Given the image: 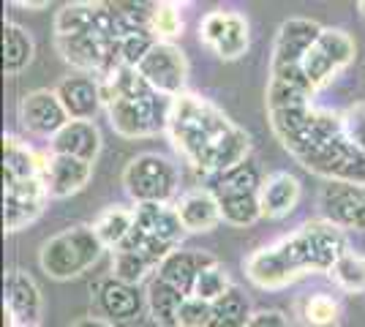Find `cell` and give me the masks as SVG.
Returning <instances> with one entry per match:
<instances>
[{"mask_svg":"<svg viewBox=\"0 0 365 327\" xmlns=\"http://www.w3.org/2000/svg\"><path fill=\"white\" fill-rule=\"evenodd\" d=\"M267 118L281 147L303 170L319 175L327 183H365V153L349 140L341 112L305 104L273 109Z\"/></svg>","mask_w":365,"mask_h":327,"instance_id":"1","label":"cell"},{"mask_svg":"<svg viewBox=\"0 0 365 327\" xmlns=\"http://www.w3.org/2000/svg\"><path fill=\"white\" fill-rule=\"evenodd\" d=\"M167 134L172 147L197 172L218 175L248 161L251 137L224 109L197 93H182L172 101Z\"/></svg>","mask_w":365,"mask_h":327,"instance_id":"2","label":"cell"},{"mask_svg":"<svg viewBox=\"0 0 365 327\" xmlns=\"http://www.w3.org/2000/svg\"><path fill=\"white\" fill-rule=\"evenodd\" d=\"M346 249L344 229L324 218L305 221L278 243L254 251L245 259V276L259 289H284L305 276L330 273Z\"/></svg>","mask_w":365,"mask_h":327,"instance_id":"3","label":"cell"},{"mask_svg":"<svg viewBox=\"0 0 365 327\" xmlns=\"http://www.w3.org/2000/svg\"><path fill=\"white\" fill-rule=\"evenodd\" d=\"M101 82V98L109 125L123 140H148L167 131L172 101L142 79L137 68H120Z\"/></svg>","mask_w":365,"mask_h":327,"instance_id":"4","label":"cell"},{"mask_svg":"<svg viewBox=\"0 0 365 327\" xmlns=\"http://www.w3.org/2000/svg\"><path fill=\"white\" fill-rule=\"evenodd\" d=\"M324 31L319 22L305 19V16H292L284 19L275 33L273 58H270V82H267V112L273 109L305 107L314 98V88L305 82L303 58L314 41Z\"/></svg>","mask_w":365,"mask_h":327,"instance_id":"5","label":"cell"},{"mask_svg":"<svg viewBox=\"0 0 365 327\" xmlns=\"http://www.w3.org/2000/svg\"><path fill=\"white\" fill-rule=\"evenodd\" d=\"M182 232L185 229L178 218L175 204H137L131 234L118 251H134L153 270H158V265L172 251L180 249Z\"/></svg>","mask_w":365,"mask_h":327,"instance_id":"6","label":"cell"},{"mask_svg":"<svg viewBox=\"0 0 365 327\" xmlns=\"http://www.w3.org/2000/svg\"><path fill=\"white\" fill-rule=\"evenodd\" d=\"M101 251L107 249L101 246L96 229L88 224H76V227H68V229L52 234L49 240L41 243L38 265L49 279L71 281L82 273H88L98 262Z\"/></svg>","mask_w":365,"mask_h":327,"instance_id":"7","label":"cell"},{"mask_svg":"<svg viewBox=\"0 0 365 327\" xmlns=\"http://www.w3.org/2000/svg\"><path fill=\"white\" fill-rule=\"evenodd\" d=\"M123 188L137 204H169L180 191V170L167 156L142 153L125 164Z\"/></svg>","mask_w":365,"mask_h":327,"instance_id":"8","label":"cell"},{"mask_svg":"<svg viewBox=\"0 0 365 327\" xmlns=\"http://www.w3.org/2000/svg\"><path fill=\"white\" fill-rule=\"evenodd\" d=\"M93 308L96 316L112 327H139L148 313V295L125 281L107 276L93 286Z\"/></svg>","mask_w":365,"mask_h":327,"instance_id":"9","label":"cell"},{"mask_svg":"<svg viewBox=\"0 0 365 327\" xmlns=\"http://www.w3.org/2000/svg\"><path fill=\"white\" fill-rule=\"evenodd\" d=\"M351 61H354V41H351L349 33L341 31V28H324L319 33V38L314 41V47L308 49V55L303 58L300 71L317 93L324 85H330Z\"/></svg>","mask_w":365,"mask_h":327,"instance_id":"10","label":"cell"},{"mask_svg":"<svg viewBox=\"0 0 365 327\" xmlns=\"http://www.w3.org/2000/svg\"><path fill=\"white\" fill-rule=\"evenodd\" d=\"M199 41L221 61H237L248 52L251 31L248 19L232 9H215L207 11L199 22Z\"/></svg>","mask_w":365,"mask_h":327,"instance_id":"11","label":"cell"},{"mask_svg":"<svg viewBox=\"0 0 365 327\" xmlns=\"http://www.w3.org/2000/svg\"><path fill=\"white\" fill-rule=\"evenodd\" d=\"M137 71L153 90H158L167 98H178L185 93L188 61H185V52L180 47H175L172 41H155L150 52L137 66Z\"/></svg>","mask_w":365,"mask_h":327,"instance_id":"12","label":"cell"},{"mask_svg":"<svg viewBox=\"0 0 365 327\" xmlns=\"http://www.w3.org/2000/svg\"><path fill=\"white\" fill-rule=\"evenodd\" d=\"M319 204L324 221L335 224L338 229L365 232V183L333 180L322 188Z\"/></svg>","mask_w":365,"mask_h":327,"instance_id":"13","label":"cell"},{"mask_svg":"<svg viewBox=\"0 0 365 327\" xmlns=\"http://www.w3.org/2000/svg\"><path fill=\"white\" fill-rule=\"evenodd\" d=\"M49 191L44 177L3 183V221L6 232H19L44 213Z\"/></svg>","mask_w":365,"mask_h":327,"instance_id":"14","label":"cell"},{"mask_svg":"<svg viewBox=\"0 0 365 327\" xmlns=\"http://www.w3.org/2000/svg\"><path fill=\"white\" fill-rule=\"evenodd\" d=\"M16 118H19V125L28 134L46 137V140H52L63 125L71 120L55 90H33V93H25L19 98V104H16Z\"/></svg>","mask_w":365,"mask_h":327,"instance_id":"15","label":"cell"},{"mask_svg":"<svg viewBox=\"0 0 365 327\" xmlns=\"http://www.w3.org/2000/svg\"><path fill=\"white\" fill-rule=\"evenodd\" d=\"M52 156H71L93 164L101 153V131L93 120H68L49 140Z\"/></svg>","mask_w":365,"mask_h":327,"instance_id":"16","label":"cell"},{"mask_svg":"<svg viewBox=\"0 0 365 327\" xmlns=\"http://www.w3.org/2000/svg\"><path fill=\"white\" fill-rule=\"evenodd\" d=\"M55 93L61 98L63 109L68 112L71 120H93L96 112L104 107V98H101V82L88 74H74V77H66L55 88Z\"/></svg>","mask_w":365,"mask_h":327,"instance_id":"17","label":"cell"},{"mask_svg":"<svg viewBox=\"0 0 365 327\" xmlns=\"http://www.w3.org/2000/svg\"><path fill=\"white\" fill-rule=\"evenodd\" d=\"M93 177V164L79 161L71 156H46V170H44V183L52 199H66L74 197L82 188L91 183Z\"/></svg>","mask_w":365,"mask_h":327,"instance_id":"18","label":"cell"},{"mask_svg":"<svg viewBox=\"0 0 365 327\" xmlns=\"http://www.w3.org/2000/svg\"><path fill=\"white\" fill-rule=\"evenodd\" d=\"M210 262H215V256L210 254V251L178 249V251H172L167 259L158 265V270H155L153 276L164 279L167 284H172L175 289H180L185 297H191L199 273L210 265Z\"/></svg>","mask_w":365,"mask_h":327,"instance_id":"19","label":"cell"},{"mask_svg":"<svg viewBox=\"0 0 365 327\" xmlns=\"http://www.w3.org/2000/svg\"><path fill=\"white\" fill-rule=\"evenodd\" d=\"M3 306L14 313L19 327H33L41 316V289L25 270H9Z\"/></svg>","mask_w":365,"mask_h":327,"instance_id":"20","label":"cell"},{"mask_svg":"<svg viewBox=\"0 0 365 327\" xmlns=\"http://www.w3.org/2000/svg\"><path fill=\"white\" fill-rule=\"evenodd\" d=\"M178 218H180L182 229L191 234L199 232H213L221 224V207L215 202V197L207 188H194L188 194H182L175 202Z\"/></svg>","mask_w":365,"mask_h":327,"instance_id":"21","label":"cell"},{"mask_svg":"<svg viewBox=\"0 0 365 327\" xmlns=\"http://www.w3.org/2000/svg\"><path fill=\"white\" fill-rule=\"evenodd\" d=\"M300 202V180L289 172H273L262 180L259 188V204L262 218H284L294 213Z\"/></svg>","mask_w":365,"mask_h":327,"instance_id":"22","label":"cell"},{"mask_svg":"<svg viewBox=\"0 0 365 327\" xmlns=\"http://www.w3.org/2000/svg\"><path fill=\"white\" fill-rule=\"evenodd\" d=\"M44 170L46 158L38 156L28 142H22L14 134L3 137V183L44 177Z\"/></svg>","mask_w":365,"mask_h":327,"instance_id":"23","label":"cell"},{"mask_svg":"<svg viewBox=\"0 0 365 327\" xmlns=\"http://www.w3.org/2000/svg\"><path fill=\"white\" fill-rule=\"evenodd\" d=\"M145 295H148V313H150V319L155 325L178 327V316H180L182 303L188 300L180 289H175L172 284H167L158 276H150Z\"/></svg>","mask_w":365,"mask_h":327,"instance_id":"24","label":"cell"},{"mask_svg":"<svg viewBox=\"0 0 365 327\" xmlns=\"http://www.w3.org/2000/svg\"><path fill=\"white\" fill-rule=\"evenodd\" d=\"M33 52H36V44H33L31 33L16 22H3V71H6V77L22 74L31 66Z\"/></svg>","mask_w":365,"mask_h":327,"instance_id":"25","label":"cell"},{"mask_svg":"<svg viewBox=\"0 0 365 327\" xmlns=\"http://www.w3.org/2000/svg\"><path fill=\"white\" fill-rule=\"evenodd\" d=\"M213 197L221 207V221L229 227H251L262 218L259 191H224Z\"/></svg>","mask_w":365,"mask_h":327,"instance_id":"26","label":"cell"},{"mask_svg":"<svg viewBox=\"0 0 365 327\" xmlns=\"http://www.w3.org/2000/svg\"><path fill=\"white\" fill-rule=\"evenodd\" d=\"M101 246L109 251H118L125 243V237L131 234L134 227V207H123V204H112L107 210H101L98 218L91 224Z\"/></svg>","mask_w":365,"mask_h":327,"instance_id":"27","label":"cell"},{"mask_svg":"<svg viewBox=\"0 0 365 327\" xmlns=\"http://www.w3.org/2000/svg\"><path fill=\"white\" fill-rule=\"evenodd\" d=\"M251 316L254 311H251L248 297L237 286H232L227 295L210 303V316L205 327H245L251 322Z\"/></svg>","mask_w":365,"mask_h":327,"instance_id":"28","label":"cell"},{"mask_svg":"<svg viewBox=\"0 0 365 327\" xmlns=\"http://www.w3.org/2000/svg\"><path fill=\"white\" fill-rule=\"evenodd\" d=\"M262 175H259L257 164L248 158L243 164L232 167L227 172H218V175H207L205 188L210 194H224V191H259L262 188Z\"/></svg>","mask_w":365,"mask_h":327,"instance_id":"29","label":"cell"},{"mask_svg":"<svg viewBox=\"0 0 365 327\" xmlns=\"http://www.w3.org/2000/svg\"><path fill=\"white\" fill-rule=\"evenodd\" d=\"M303 327H338L341 325V303L333 295H308L300 303Z\"/></svg>","mask_w":365,"mask_h":327,"instance_id":"30","label":"cell"},{"mask_svg":"<svg viewBox=\"0 0 365 327\" xmlns=\"http://www.w3.org/2000/svg\"><path fill=\"white\" fill-rule=\"evenodd\" d=\"M327 276H330L344 292L360 295V292H365V256L360 251L346 249Z\"/></svg>","mask_w":365,"mask_h":327,"instance_id":"31","label":"cell"},{"mask_svg":"<svg viewBox=\"0 0 365 327\" xmlns=\"http://www.w3.org/2000/svg\"><path fill=\"white\" fill-rule=\"evenodd\" d=\"M232 286H235V284L229 281L227 267L215 259V262H210V265L199 273V279H197V284H194V292H191V297L205 300V303H215L218 297L227 295Z\"/></svg>","mask_w":365,"mask_h":327,"instance_id":"32","label":"cell"},{"mask_svg":"<svg viewBox=\"0 0 365 327\" xmlns=\"http://www.w3.org/2000/svg\"><path fill=\"white\" fill-rule=\"evenodd\" d=\"M150 33L158 41H172L182 33V14L178 3H153Z\"/></svg>","mask_w":365,"mask_h":327,"instance_id":"33","label":"cell"},{"mask_svg":"<svg viewBox=\"0 0 365 327\" xmlns=\"http://www.w3.org/2000/svg\"><path fill=\"white\" fill-rule=\"evenodd\" d=\"M150 273H155V270L139 254H134V251H115L112 254V276L115 279L139 286L142 281H150L148 279Z\"/></svg>","mask_w":365,"mask_h":327,"instance_id":"34","label":"cell"},{"mask_svg":"<svg viewBox=\"0 0 365 327\" xmlns=\"http://www.w3.org/2000/svg\"><path fill=\"white\" fill-rule=\"evenodd\" d=\"M341 115H344V128H346L349 140L365 153V101L351 104V107L346 109V112H341Z\"/></svg>","mask_w":365,"mask_h":327,"instance_id":"35","label":"cell"},{"mask_svg":"<svg viewBox=\"0 0 365 327\" xmlns=\"http://www.w3.org/2000/svg\"><path fill=\"white\" fill-rule=\"evenodd\" d=\"M207 316H210V303L188 297L182 303L180 316H178V327H205L207 325Z\"/></svg>","mask_w":365,"mask_h":327,"instance_id":"36","label":"cell"},{"mask_svg":"<svg viewBox=\"0 0 365 327\" xmlns=\"http://www.w3.org/2000/svg\"><path fill=\"white\" fill-rule=\"evenodd\" d=\"M245 327H292L289 316L284 311H275V308H264L251 316V322Z\"/></svg>","mask_w":365,"mask_h":327,"instance_id":"37","label":"cell"},{"mask_svg":"<svg viewBox=\"0 0 365 327\" xmlns=\"http://www.w3.org/2000/svg\"><path fill=\"white\" fill-rule=\"evenodd\" d=\"M71 327H112V325L104 322V319H98V316H85V319H76Z\"/></svg>","mask_w":365,"mask_h":327,"instance_id":"38","label":"cell"},{"mask_svg":"<svg viewBox=\"0 0 365 327\" xmlns=\"http://www.w3.org/2000/svg\"><path fill=\"white\" fill-rule=\"evenodd\" d=\"M14 6H19V9H38V11H41L49 3H46V0H16Z\"/></svg>","mask_w":365,"mask_h":327,"instance_id":"39","label":"cell"},{"mask_svg":"<svg viewBox=\"0 0 365 327\" xmlns=\"http://www.w3.org/2000/svg\"><path fill=\"white\" fill-rule=\"evenodd\" d=\"M357 9H360V11H363V16H365V0L360 3V6H357Z\"/></svg>","mask_w":365,"mask_h":327,"instance_id":"40","label":"cell"},{"mask_svg":"<svg viewBox=\"0 0 365 327\" xmlns=\"http://www.w3.org/2000/svg\"><path fill=\"white\" fill-rule=\"evenodd\" d=\"M33 327H38V325H33Z\"/></svg>","mask_w":365,"mask_h":327,"instance_id":"41","label":"cell"}]
</instances>
